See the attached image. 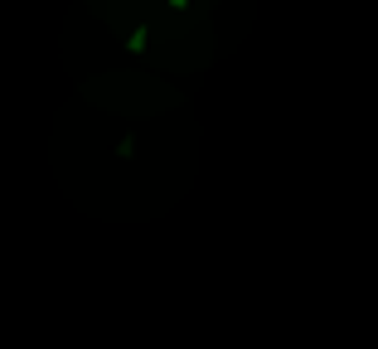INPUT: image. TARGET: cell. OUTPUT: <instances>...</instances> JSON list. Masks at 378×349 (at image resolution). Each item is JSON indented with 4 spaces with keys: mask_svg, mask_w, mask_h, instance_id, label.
<instances>
[{
    "mask_svg": "<svg viewBox=\"0 0 378 349\" xmlns=\"http://www.w3.org/2000/svg\"><path fill=\"white\" fill-rule=\"evenodd\" d=\"M170 5H175V10H185V5H189V0H170Z\"/></svg>",
    "mask_w": 378,
    "mask_h": 349,
    "instance_id": "cell-1",
    "label": "cell"
}]
</instances>
